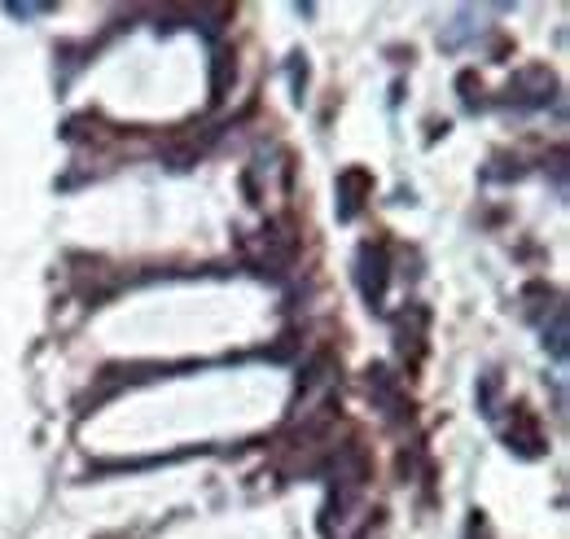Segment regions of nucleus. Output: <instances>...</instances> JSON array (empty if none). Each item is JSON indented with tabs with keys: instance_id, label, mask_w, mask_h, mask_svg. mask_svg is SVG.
I'll list each match as a JSON object with an SVG mask.
<instances>
[{
	"instance_id": "nucleus-1",
	"label": "nucleus",
	"mask_w": 570,
	"mask_h": 539,
	"mask_svg": "<svg viewBox=\"0 0 570 539\" xmlns=\"http://www.w3.org/2000/svg\"><path fill=\"white\" fill-rule=\"evenodd\" d=\"M364 378H368V382H364V386H368V400H373V408H377L391 425H409V421H413L417 408L409 400V386H404L386 364H368Z\"/></svg>"
},
{
	"instance_id": "nucleus-2",
	"label": "nucleus",
	"mask_w": 570,
	"mask_h": 539,
	"mask_svg": "<svg viewBox=\"0 0 570 539\" xmlns=\"http://www.w3.org/2000/svg\"><path fill=\"white\" fill-rule=\"evenodd\" d=\"M386 281H391V259H386V242H364L356 255V285L368 303V312H382L386 298Z\"/></svg>"
},
{
	"instance_id": "nucleus-3",
	"label": "nucleus",
	"mask_w": 570,
	"mask_h": 539,
	"mask_svg": "<svg viewBox=\"0 0 570 539\" xmlns=\"http://www.w3.org/2000/svg\"><path fill=\"white\" fill-rule=\"evenodd\" d=\"M513 421H509V443L522 452V457H540L544 452V430H540V416L527 404H513Z\"/></svg>"
},
{
	"instance_id": "nucleus-4",
	"label": "nucleus",
	"mask_w": 570,
	"mask_h": 539,
	"mask_svg": "<svg viewBox=\"0 0 570 539\" xmlns=\"http://www.w3.org/2000/svg\"><path fill=\"white\" fill-rule=\"evenodd\" d=\"M426 330H430V312L426 307H409L400 321H395V346L409 355L413 346V364L426 355Z\"/></svg>"
},
{
	"instance_id": "nucleus-5",
	"label": "nucleus",
	"mask_w": 570,
	"mask_h": 539,
	"mask_svg": "<svg viewBox=\"0 0 570 539\" xmlns=\"http://www.w3.org/2000/svg\"><path fill=\"white\" fill-rule=\"evenodd\" d=\"M373 198V180H368V171L364 167H347L343 176H338V215L343 219H356L360 206Z\"/></svg>"
}]
</instances>
